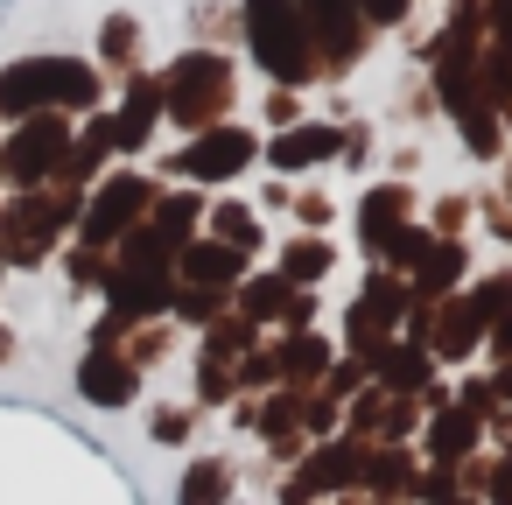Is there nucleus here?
Returning <instances> with one entry per match:
<instances>
[{
  "label": "nucleus",
  "mask_w": 512,
  "mask_h": 505,
  "mask_svg": "<svg viewBox=\"0 0 512 505\" xmlns=\"http://www.w3.org/2000/svg\"><path fill=\"white\" fill-rule=\"evenodd\" d=\"M99 71L85 64V57H22V64H8L0 71V113H8L15 127L22 120H36V113H92L99 106Z\"/></svg>",
  "instance_id": "nucleus-1"
},
{
  "label": "nucleus",
  "mask_w": 512,
  "mask_h": 505,
  "mask_svg": "<svg viewBox=\"0 0 512 505\" xmlns=\"http://www.w3.org/2000/svg\"><path fill=\"white\" fill-rule=\"evenodd\" d=\"M246 8V36H253V57H260V71L288 92H302L309 78H323V64H316V43H309V29H302V8L295 0H239Z\"/></svg>",
  "instance_id": "nucleus-2"
},
{
  "label": "nucleus",
  "mask_w": 512,
  "mask_h": 505,
  "mask_svg": "<svg viewBox=\"0 0 512 505\" xmlns=\"http://www.w3.org/2000/svg\"><path fill=\"white\" fill-rule=\"evenodd\" d=\"M78 218H85L78 190H57V183H43V190H15V204L0 211V260L36 267V260L64 239V225H78Z\"/></svg>",
  "instance_id": "nucleus-3"
},
{
  "label": "nucleus",
  "mask_w": 512,
  "mask_h": 505,
  "mask_svg": "<svg viewBox=\"0 0 512 505\" xmlns=\"http://www.w3.org/2000/svg\"><path fill=\"white\" fill-rule=\"evenodd\" d=\"M162 113H169L176 127H190V134L225 127L218 113H232V57H211V50L176 57L169 78H162Z\"/></svg>",
  "instance_id": "nucleus-4"
},
{
  "label": "nucleus",
  "mask_w": 512,
  "mask_h": 505,
  "mask_svg": "<svg viewBox=\"0 0 512 505\" xmlns=\"http://www.w3.org/2000/svg\"><path fill=\"white\" fill-rule=\"evenodd\" d=\"M155 197H162V183H155V176H134V169L106 176V183H99V197H92V204H85V218H78V239H85L92 253L120 246V239L155 211Z\"/></svg>",
  "instance_id": "nucleus-5"
},
{
  "label": "nucleus",
  "mask_w": 512,
  "mask_h": 505,
  "mask_svg": "<svg viewBox=\"0 0 512 505\" xmlns=\"http://www.w3.org/2000/svg\"><path fill=\"white\" fill-rule=\"evenodd\" d=\"M64 155H71V113H36L15 127V141H0V183L43 190Z\"/></svg>",
  "instance_id": "nucleus-6"
},
{
  "label": "nucleus",
  "mask_w": 512,
  "mask_h": 505,
  "mask_svg": "<svg viewBox=\"0 0 512 505\" xmlns=\"http://www.w3.org/2000/svg\"><path fill=\"white\" fill-rule=\"evenodd\" d=\"M302 8V29L316 43V64L323 78H344L365 64V43H372V22L358 15V0H295Z\"/></svg>",
  "instance_id": "nucleus-7"
},
{
  "label": "nucleus",
  "mask_w": 512,
  "mask_h": 505,
  "mask_svg": "<svg viewBox=\"0 0 512 505\" xmlns=\"http://www.w3.org/2000/svg\"><path fill=\"white\" fill-rule=\"evenodd\" d=\"M407 309H414V288H407L393 267H379V274L365 281L358 309L344 316V330H351V351H358V358H372L379 344H393V323H407Z\"/></svg>",
  "instance_id": "nucleus-8"
},
{
  "label": "nucleus",
  "mask_w": 512,
  "mask_h": 505,
  "mask_svg": "<svg viewBox=\"0 0 512 505\" xmlns=\"http://www.w3.org/2000/svg\"><path fill=\"white\" fill-rule=\"evenodd\" d=\"M253 155H260V141L246 127H211L169 162V176L176 183H232L239 169H253Z\"/></svg>",
  "instance_id": "nucleus-9"
},
{
  "label": "nucleus",
  "mask_w": 512,
  "mask_h": 505,
  "mask_svg": "<svg viewBox=\"0 0 512 505\" xmlns=\"http://www.w3.org/2000/svg\"><path fill=\"white\" fill-rule=\"evenodd\" d=\"M106 295H113V309L120 316H162V309H176V281H169V267H141V260H113V274H106Z\"/></svg>",
  "instance_id": "nucleus-10"
},
{
  "label": "nucleus",
  "mask_w": 512,
  "mask_h": 505,
  "mask_svg": "<svg viewBox=\"0 0 512 505\" xmlns=\"http://www.w3.org/2000/svg\"><path fill=\"white\" fill-rule=\"evenodd\" d=\"M365 456H372V449H358L351 435H344V442H323V449L295 470L288 505H295V498H316V491H337V484H358V477H365Z\"/></svg>",
  "instance_id": "nucleus-11"
},
{
  "label": "nucleus",
  "mask_w": 512,
  "mask_h": 505,
  "mask_svg": "<svg viewBox=\"0 0 512 505\" xmlns=\"http://www.w3.org/2000/svg\"><path fill=\"white\" fill-rule=\"evenodd\" d=\"M78 393H85L92 407H127V400L141 393V365H134L127 351H85V365H78Z\"/></svg>",
  "instance_id": "nucleus-12"
},
{
  "label": "nucleus",
  "mask_w": 512,
  "mask_h": 505,
  "mask_svg": "<svg viewBox=\"0 0 512 505\" xmlns=\"http://www.w3.org/2000/svg\"><path fill=\"white\" fill-rule=\"evenodd\" d=\"M176 267H183V281L204 288V295H225V288L246 281V253H232V246H218V239H190V246L176 253Z\"/></svg>",
  "instance_id": "nucleus-13"
},
{
  "label": "nucleus",
  "mask_w": 512,
  "mask_h": 505,
  "mask_svg": "<svg viewBox=\"0 0 512 505\" xmlns=\"http://www.w3.org/2000/svg\"><path fill=\"white\" fill-rule=\"evenodd\" d=\"M155 120H162V78H127V106L113 113V148H148V134H155Z\"/></svg>",
  "instance_id": "nucleus-14"
},
{
  "label": "nucleus",
  "mask_w": 512,
  "mask_h": 505,
  "mask_svg": "<svg viewBox=\"0 0 512 505\" xmlns=\"http://www.w3.org/2000/svg\"><path fill=\"white\" fill-rule=\"evenodd\" d=\"M365 365L379 372V386H386V393H421V386H435V358H428V344H421V337H407V344H379Z\"/></svg>",
  "instance_id": "nucleus-15"
},
{
  "label": "nucleus",
  "mask_w": 512,
  "mask_h": 505,
  "mask_svg": "<svg viewBox=\"0 0 512 505\" xmlns=\"http://www.w3.org/2000/svg\"><path fill=\"white\" fill-rule=\"evenodd\" d=\"M239 316H246V323H267V316L309 323V295L288 288L281 274H253V281H239Z\"/></svg>",
  "instance_id": "nucleus-16"
},
{
  "label": "nucleus",
  "mask_w": 512,
  "mask_h": 505,
  "mask_svg": "<svg viewBox=\"0 0 512 505\" xmlns=\"http://www.w3.org/2000/svg\"><path fill=\"white\" fill-rule=\"evenodd\" d=\"M330 155H344V127H281L274 148H267L274 169H316Z\"/></svg>",
  "instance_id": "nucleus-17"
},
{
  "label": "nucleus",
  "mask_w": 512,
  "mask_h": 505,
  "mask_svg": "<svg viewBox=\"0 0 512 505\" xmlns=\"http://www.w3.org/2000/svg\"><path fill=\"white\" fill-rule=\"evenodd\" d=\"M400 225H407V183H379V190H365V204H358V239H365L372 253H386Z\"/></svg>",
  "instance_id": "nucleus-18"
},
{
  "label": "nucleus",
  "mask_w": 512,
  "mask_h": 505,
  "mask_svg": "<svg viewBox=\"0 0 512 505\" xmlns=\"http://www.w3.org/2000/svg\"><path fill=\"white\" fill-rule=\"evenodd\" d=\"M197 218H204L197 190H162V197H155V211H148L141 225H148L169 253H183V246H190V232H197Z\"/></svg>",
  "instance_id": "nucleus-19"
},
{
  "label": "nucleus",
  "mask_w": 512,
  "mask_h": 505,
  "mask_svg": "<svg viewBox=\"0 0 512 505\" xmlns=\"http://www.w3.org/2000/svg\"><path fill=\"white\" fill-rule=\"evenodd\" d=\"M232 498V463L225 456H197L176 484V505H225Z\"/></svg>",
  "instance_id": "nucleus-20"
},
{
  "label": "nucleus",
  "mask_w": 512,
  "mask_h": 505,
  "mask_svg": "<svg viewBox=\"0 0 512 505\" xmlns=\"http://www.w3.org/2000/svg\"><path fill=\"white\" fill-rule=\"evenodd\" d=\"M428 449H435V463H463L470 449H477V414H463V407H442L435 414V428H428Z\"/></svg>",
  "instance_id": "nucleus-21"
},
{
  "label": "nucleus",
  "mask_w": 512,
  "mask_h": 505,
  "mask_svg": "<svg viewBox=\"0 0 512 505\" xmlns=\"http://www.w3.org/2000/svg\"><path fill=\"white\" fill-rule=\"evenodd\" d=\"M99 57H106V71L134 78V71H141V22H134V15H106V29H99Z\"/></svg>",
  "instance_id": "nucleus-22"
},
{
  "label": "nucleus",
  "mask_w": 512,
  "mask_h": 505,
  "mask_svg": "<svg viewBox=\"0 0 512 505\" xmlns=\"http://www.w3.org/2000/svg\"><path fill=\"white\" fill-rule=\"evenodd\" d=\"M330 260H337L330 239H288V246H281V281H288V288H309V281L330 274Z\"/></svg>",
  "instance_id": "nucleus-23"
},
{
  "label": "nucleus",
  "mask_w": 512,
  "mask_h": 505,
  "mask_svg": "<svg viewBox=\"0 0 512 505\" xmlns=\"http://www.w3.org/2000/svg\"><path fill=\"white\" fill-rule=\"evenodd\" d=\"M211 239L232 246V253H260V218H253L246 204H218V211H211Z\"/></svg>",
  "instance_id": "nucleus-24"
},
{
  "label": "nucleus",
  "mask_w": 512,
  "mask_h": 505,
  "mask_svg": "<svg viewBox=\"0 0 512 505\" xmlns=\"http://www.w3.org/2000/svg\"><path fill=\"white\" fill-rule=\"evenodd\" d=\"M274 372H288V379H316V372H330V344H323V337H288V344L274 351Z\"/></svg>",
  "instance_id": "nucleus-25"
},
{
  "label": "nucleus",
  "mask_w": 512,
  "mask_h": 505,
  "mask_svg": "<svg viewBox=\"0 0 512 505\" xmlns=\"http://www.w3.org/2000/svg\"><path fill=\"white\" fill-rule=\"evenodd\" d=\"M253 330H260V323H246V316H218V323H211V344H204V358H218V365L246 358V351H253Z\"/></svg>",
  "instance_id": "nucleus-26"
},
{
  "label": "nucleus",
  "mask_w": 512,
  "mask_h": 505,
  "mask_svg": "<svg viewBox=\"0 0 512 505\" xmlns=\"http://www.w3.org/2000/svg\"><path fill=\"white\" fill-rule=\"evenodd\" d=\"M365 484L372 491H414V463L400 449H379V456H365Z\"/></svg>",
  "instance_id": "nucleus-27"
},
{
  "label": "nucleus",
  "mask_w": 512,
  "mask_h": 505,
  "mask_svg": "<svg viewBox=\"0 0 512 505\" xmlns=\"http://www.w3.org/2000/svg\"><path fill=\"white\" fill-rule=\"evenodd\" d=\"M456 127H463L470 155H484V162H491V155L505 148V127H498V113H491V106H484V113H470V120H456Z\"/></svg>",
  "instance_id": "nucleus-28"
},
{
  "label": "nucleus",
  "mask_w": 512,
  "mask_h": 505,
  "mask_svg": "<svg viewBox=\"0 0 512 505\" xmlns=\"http://www.w3.org/2000/svg\"><path fill=\"white\" fill-rule=\"evenodd\" d=\"M470 309H477L484 323L512 316V274H491V281H477V288H470Z\"/></svg>",
  "instance_id": "nucleus-29"
},
{
  "label": "nucleus",
  "mask_w": 512,
  "mask_h": 505,
  "mask_svg": "<svg viewBox=\"0 0 512 505\" xmlns=\"http://www.w3.org/2000/svg\"><path fill=\"white\" fill-rule=\"evenodd\" d=\"M428 246H435V232H421V225H400V232H393V246H386V260L414 274V267L428 260Z\"/></svg>",
  "instance_id": "nucleus-30"
},
{
  "label": "nucleus",
  "mask_w": 512,
  "mask_h": 505,
  "mask_svg": "<svg viewBox=\"0 0 512 505\" xmlns=\"http://www.w3.org/2000/svg\"><path fill=\"white\" fill-rule=\"evenodd\" d=\"M449 29L477 43V29H484V0H449Z\"/></svg>",
  "instance_id": "nucleus-31"
},
{
  "label": "nucleus",
  "mask_w": 512,
  "mask_h": 505,
  "mask_svg": "<svg viewBox=\"0 0 512 505\" xmlns=\"http://www.w3.org/2000/svg\"><path fill=\"white\" fill-rule=\"evenodd\" d=\"M407 8H414V0H358V15H365V22H379V29L407 22Z\"/></svg>",
  "instance_id": "nucleus-32"
},
{
  "label": "nucleus",
  "mask_w": 512,
  "mask_h": 505,
  "mask_svg": "<svg viewBox=\"0 0 512 505\" xmlns=\"http://www.w3.org/2000/svg\"><path fill=\"white\" fill-rule=\"evenodd\" d=\"M183 435H190V414L162 407V414H155V442H183Z\"/></svg>",
  "instance_id": "nucleus-33"
},
{
  "label": "nucleus",
  "mask_w": 512,
  "mask_h": 505,
  "mask_svg": "<svg viewBox=\"0 0 512 505\" xmlns=\"http://www.w3.org/2000/svg\"><path fill=\"white\" fill-rule=\"evenodd\" d=\"M484 337H491V351H498V365H512V316H498V323H491Z\"/></svg>",
  "instance_id": "nucleus-34"
},
{
  "label": "nucleus",
  "mask_w": 512,
  "mask_h": 505,
  "mask_svg": "<svg viewBox=\"0 0 512 505\" xmlns=\"http://www.w3.org/2000/svg\"><path fill=\"white\" fill-rule=\"evenodd\" d=\"M484 22H491V29L512 43V0H484Z\"/></svg>",
  "instance_id": "nucleus-35"
},
{
  "label": "nucleus",
  "mask_w": 512,
  "mask_h": 505,
  "mask_svg": "<svg viewBox=\"0 0 512 505\" xmlns=\"http://www.w3.org/2000/svg\"><path fill=\"white\" fill-rule=\"evenodd\" d=\"M267 120H274V127H295V99H288V92H274V106H267Z\"/></svg>",
  "instance_id": "nucleus-36"
},
{
  "label": "nucleus",
  "mask_w": 512,
  "mask_h": 505,
  "mask_svg": "<svg viewBox=\"0 0 512 505\" xmlns=\"http://www.w3.org/2000/svg\"><path fill=\"white\" fill-rule=\"evenodd\" d=\"M491 386H498V393H505V407H512V365H505V372H498Z\"/></svg>",
  "instance_id": "nucleus-37"
},
{
  "label": "nucleus",
  "mask_w": 512,
  "mask_h": 505,
  "mask_svg": "<svg viewBox=\"0 0 512 505\" xmlns=\"http://www.w3.org/2000/svg\"><path fill=\"white\" fill-rule=\"evenodd\" d=\"M8 351H15V330H0V365H8Z\"/></svg>",
  "instance_id": "nucleus-38"
},
{
  "label": "nucleus",
  "mask_w": 512,
  "mask_h": 505,
  "mask_svg": "<svg viewBox=\"0 0 512 505\" xmlns=\"http://www.w3.org/2000/svg\"><path fill=\"white\" fill-rule=\"evenodd\" d=\"M449 505H463V498H449Z\"/></svg>",
  "instance_id": "nucleus-39"
},
{
  "label": "nucleus",
  "mask_w": 512,
  "mask_h": 505,
  "mask_svg": "<svg viewBox=\"0 0 512 505\" xmlns=\"http://www.w3.org/2000/svg\"><path fill=\"white\" fill-rule=\"evenodd\" d=\"M0 267H8V260H0Z\"/></svg>",
  "instance_id": "nucleus-40"
}]
</instances>
